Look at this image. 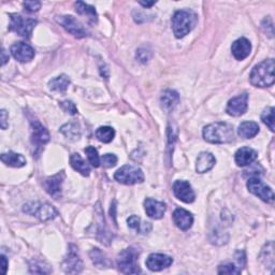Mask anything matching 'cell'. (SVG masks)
<instances>
[{"mask_svg":"<svg viewBox=\"0 0 275 275\" xmlns=\"http://www.w3.org/2000/svg\"><path fill=\"white\" fill-rule=\"evenodd\" d=\"M203 138L205 141L214 144L229 143L233 141V127L228 123H214L203 129Z\"/></svg>","mask_w":275,"mask_h":275,"instance_id":"6da1fadb","label":"cell"},{"mask_svg":"<svg viewBox=\"0 0 275 275\" xmlns=\"http://www.w3.org/2000/svg\"><path fill=\"white\" fill-rule=\"evenodd\" d=\"M274 59H267L255 66L251 72V83L256 87H268L275 81Z\"/></svg>","mask_w":275,"mask_h":275,"instance_id":"7a4b0ae2","label":"cell"},{"mask_svg":"<svg viewBox=\"0 0 275 275\" xmlns=\"http://www.w3.org/2000/svg\"><path fill=\"white\" fill-rule=\"evenodd\" d=\"M198 22L197 14L192 10L176 11L172 17V29L176 38H183L191 33Z\"/></svg>","mask_w":275,"mask_h":275,"instance_id":"3957f363","label":"cell"},{"mask_svg":"<svg viewBox=\"0 0 275 275\" xmlns=\"http://www.w3.org/2000/svg\"><path fill=\"white\" fill-rule=\"evenodd\" d=\"M138 252L135 249H126L117 256V267L121 273L139 274L141 270L138 265Z\"/></svg>","mask_w":275,"mask_h":275,"instance_id":"277c9868","label":"cell"},{"mask_svg":"<svg viewBox=\"0 0 275 275\" xmlns=\"http://www.w3.org/2000/svg\"><path fill=\"white\" fill-rule=\"evenodd\" d=\"M23 211L32 216L39 218L42 222L51 221L53 218L57 216V211L55 210L54 206L49 203L42 202H29L24 205Z\"/></svg>","mask_w":275,"mask_h":275,"instance_id":"5b68a950","label":"cell"},{"mask_svg":"<svg viewBox=\"0 0 275 275\" xmlns=\"http://www.w3.org/2000/svg\"><path fill=\"white\" fill-rule=\"evenodd\" d=\"M117 182L125 185H134L144 181V174L142 170L136 166L126 165L118 169L114 174Z\"/></svg>","mask_w":275,"mask_h":275,"instance_id":"8992f818","label":"cell"},{"mask_svg":"<svg viewBox=\"0 0 275 275\" xmlns=\"http://www.w3.org/2000/svg\"><path fill=\"white\" fill-rule=\"evenodd\" d=\"M37 25V21L30 17H24L20 14H10V25L9 29L24 38L30 37L33 29Z\"/></svg>","mask_w":275,"mask_h":275,"instance_id":"52a82bcc","label":"cell"},{"mask_svg":"<svg viewBox=\"0 0 275 275\" xmlns=\"http://www.w3.org/2000/svg\"><path fill=\"white\" fill-rule=\"evenodd\" d=\"M248 188L252 194L257 196L258 198L261 199V200L265 202H272L274 200V193L271 189V187L262 183V181H260L257 176L251 177L249 179Z\"/></svg>","mask_w":275,"mask_h":275,"instance_id":"ba28073f","label":"cell"},{"mask_svg":"<svg viewBox=\"0 0 275 275\" xmlns=\"http://www.w3.org/2000/svg\"><path fill=\"white\" fill-rule=\"evenodd\" d=\"M57 22L67 30L69 34L74 36L75 38H84L87 36V32L83 25L77 20V18L71 16V15H63L57 16Z\"/></svg>","mask_w":275,"mask_h":275,"instance_id":"9c48e42d","label":"cell"},{"mask_svg":"<svg viewBox=\"0 0 275 275\" xmlns=\"http://www.w3.org/2000/svg\"><path fill=\"white\" fill-rule=\"evenodd\" d=\"M64 269L67 273L70 274H77L80 273L83 269V263L79 256L78 249L74 245L69 246V251L67 254V257L65 258L64 261Z\"/></svg>","mask_w":275,"mask_h":275,"instance_id":"30bf717a","label":"cell"},{"mask_svg":"<svg viewBox=\"0 0 275 275\" xmlns=\"http://www.w3.org/2000/svg\"><path fill=\"white\" fill-rule=\"evenodd\" d=\"M248 103H249V95L242 94L229 100L227 104L226 112L231 116H241L248 110Z\"/></svg>","mask_w":275,"mask_h":275,"instance_id":"8fae6325","label":"cell"},{"mask_svg":"<svg viewBox=\"0 0 275 275\" xmlns=\"http://www.w3.org/2000/svg\"><path fill=\"white\" fill-rule=\"evenodd\" d=\"M11 54L20 63H28L35 57V50L24 42H17L11 46Z\"/></svg>","mask_w":275,"mask_h":275,"instance_id":"7c38bea8","label":"cell"},{"mask_svg":"<svg viewBox=\"0 0 275 275\" xmlns=\"http://www.w3.org/2000/svg\"><path fill=\"white\" fill-rule=\"evenodd\" d=\"M173 193L177 199L185 203L194 202L196 198L191 184L186 181H175L173 184Z\"/></svg>","mask_w":275,"mask_h":275,"instance_id":"4fadbf2b","label":"cell"},{"mask_svg":"<svg viewBox=\"0 0 275 275\" xmlns=\"http://www.w3.org/2000/svg\"><path fill=\"white\" fill-rule=\"evenodd\" d=\"M173 259L165 254H150L146 259V267L150 271H161L172 264Z\"/></svg>","mask_w":275,"mask_h":275,"instance_id":"5bb4252c","label":"cell"},{"mask_svg":"<svg viewBox=\"0 0 275 275\" xmlns=\"http://www.w3.org/2000/svg\"><path fill=\"white\" fill-rule=\"evenodd\" d=\"M32 142L36 147H40L50 141V135L47 130L40 124V121L32 120Z\"/></svg>","mask_w":275,"mask_h":275,"instance_id":"9a60e30c","label":"cell"},{"mask_svg":"<svg viewBox=\"0 0 275 275\" xmlns=\"http://www.w3.org/2000/svg\"><path fill=\"white\" fill-rule=\"evenodd\" d=\"M64 179H65L64 171L55 174L51 177H47L43 182L45 191L55 199H58L62 195V185H63Z\"/></svg>","mask_w":275,"mask_h":275,"instance_id":"2e32d148","label":"cell"},{"mask_svg":"<svg viewBox=\"0 0 275 275\" xmlns=\"http://www.w3.org/2000/svg\"><path fill=\"white\" fill-rule=\"evenodd\" d=\"M231 51L236 59L243 60L250 56L252 51V44L248 39H245V38H240V39L232 43Z\"/></svg>","mask_w":275,"mask_h":275,"instance_id":"e0dca14e","label":"cell"},{"mask_svg":"<svg viewBox=\"0 0 275 275\" xmlns=\"http://www.w3.org/2000/svg\"><path fill=\"white\" fill-rule=\"evenodd\" d=\"M173 222L177 228L186 231L193 226L194 217L192 213H189L184 208H176L173 213Z\"/></svg>","mask_w":275,"mask_h":275,"instance_id":"ac0fdd59","label":"cell"},{"mask_svg":"<svg viewBox=\"0 0 275 275\" xmlns=\"http://www.w3.org/2000/svg\"><path fill=\"white\" fill-rule=\"evenodd\" d=\"M144 207L146 214L150 218H154V220H159L166 212V204L164 202L154 200L151 198H147L144 201Z\"/></svg>","mask_w":275,"mask_h":275,"instance_id":"d6986e66","label":"cell"},{"mask_svg":"<svg viewBox=\"0 0 275 275\" xmlns=\"http://www.w3.org/2000/svg\"><path fill=\"white\" fill-rule=\"evenodd\" d=\"M235 163L239 167L249 166L257 158V151L251 147H242L235 153Z\"/></svg>","mask_w":275,"mask_h":275,"instance_id":"ffe728a7","label":"cell"},{"mask_svg":"<svg viewBox=\"0 0 275 275\" xmlns=\"http://www.w3.org/2000/svg\"><path fill=\"white\" fill-rule=\"evenodd\" d=\"M216 163L215 157L211 153H206L203 151L197 158V164H196V170L198 173H205L214 167Z\"/></svg>","mask_w":275,"mask_h":275,"instance_id":"44dd1931","label":"cell"},{"mask_svg":"<svg viewBox=\"0 0 275 275\" xmlns=\"http://www.w3.org/2000/svg\"><path fill=\"white\" fill-rule=\"evenodd\" d=\"M178 101H179L178 94L171 89L165 90L164 94L161 95V98H160L161 106H163V108L167 111L174 109L177 106Z\"/></svg>","mask_w":275,"mask_h":275,"instance_id":"7402d4cb","label":"cell"},{"mask_svg":"<svg viewBox=\"0 0 275 275\" xmlns=\"http://www.w3.org/2000/svg\"><path fill=\"white\" fill-rule=\"evenodd\" d=\"M259 132V126L255 121H244L239 126L238 134L243 139H252L257 136Z\"/></svg>","mask_w":275,"mask_h":275,"instance_id":"603a6c76","label":"cell"},{"mask_svg":"<svg viewBox=\"0 0 275 275\" xmlns=\"http://www.w3.org/2000/svg\"><path fill=\"white\" fill-rule=\"evenodd\" d=\"M2 161L9 167L14 168H21L26 165V159L23 155L13 153V151H9V153H4L2 155Z\"/></svg>","mask_w":275,"mask_h":275,"instance_id":"cb8c5ba5","label":"cell"},{"mask_svg":"<svg viewBox=\"0 0 275 275\" xmlns=\"http://www.w3.org/2000/svg\"><path fill=\"white\" fill-rule=\"evenodd\" d=\"M59 131L70 141H77L81 137V127L78 123L75 121H71L68 123V124L64 125L59 129Z\"/></svg>","mask_w":275,"mask_h":275,"instance_id":"d4e9b609","label":"cell"},{"mask_svg":"<svg viewBox=\"0 0 275 275\" xmlns=\"http://www.w3.org/2000/svg\"><path fill=\"white\" fill-rule=\"evenodd\" d=\"M70 164L75 171L80 172L84 176H88L90 173V168L85 163L84 159L80 156V154L74 153L70 156Z\"/></svg>","mask_w":275,"mask_h":275,"instance_id":"484cf974","label":"cell"},{"mask_svg":"<svg viewBox=\"0 0 275 275\" xmlns=\"http://www.w3.org/2000/svg\"><path fill=\"white\" fill-rule=\"evenodd\" d=\"M75 9H77V12L81 15H85L88 17V20L91 22V23H96L97 20H98V16H97V12L96 10H95V8L85 4L83 2H78L75 3Z\"/></svg>","mask_w":275,"mask_h":275,"instance_id":"4316f807","label":"cell"},{"mask_svg":"<svg viewBox=\"0 0 275 275\" xmlns=\"http://www.w3.org/2000/svg\"><path fill=\"white\" fill-rule=\"evenodd\" d=\"M89 257L95 265L98 268H108L111 265L109 259L107 258L106 254L101 252L99 249H94L89 253Z\"/></svg>","mask_w":275,"mask_h":275,"instance_id":"83f0119b","label":"cell"},{"mask_svg":"<svg viewBox=\"0 0 275 275\" xmlns=\"http://www.w3.org/2000/svg\"><path fill=\"white\" fill-rule=\"evenodd\" d=\"M69 84H70L69 78L67 77V75L63 74V75H59V77H57V78L51 80L49 83V87L51 90L64 93V91L67 90Z\"/></svg>","mask_w":275,"mask_h":275,"instance_id":"f1b7e54d","label":"cell"},{"mask_svg":"<svg viewBox=\"0 0 275 275\" xmlns=\"http://www.w3.org/2000/svg\"><path fill=\"white\" fill-rule=\"evenodd\" d=\"M128 226L130 227L131 229H135L136 231H138L140 233H147L151 229V225L149 223L141 224L140 217H138L136 215H132L131 217L128 218Z\"/></svg>","mask_w":275,"mask_h":275,"instance_id":"f546056e","label":"cell"},{"mask_svg":"<svg viewBox=\"0 0 275 275\" xmlns=\"http://www.w3.org/2000/svg\"><path fill=\"white\" fill-rule=\"evenodd\" d=\"M96 136L99 141L103 142V143H110V142L114 139L115 131L112 127L109 126H103L97 129Z\"/></svg>","mask_w":275,"mask_h":275,"instance_id":"4dcf8cb0","label":"cell"},{"mask_svg":"<svg viewBox=\"0 0 275 275\" xmlns=\"http://www.w3.org/2000/svg\"><path fill=\"white\" fill-rule=\"evenodd\" d=\"M261 119L267 125L271 131H274V108L270 107L264 109L261 114Z\"/></svg>","mask_w":275,"mask_h":275,"instance_id":"1f68e13d","label":"cell"},{"mask_svg":"<svg viewBox=\"0 0 275 275\" xmlns=\"http://www.w3.org/2000/svg\"><path fill=\"white\" fill-rule=\"evenodd\" d=\"M85 153L87 154L88 160L93 167L98 168L100 166L101 161H100V157L98 155V150L96 148H95L94 146H88V147L85 148Z\"/></svg>","mask_w":275,"mask_h":275,"instance_id":"d6a6232c","label":"cell"},{"mask_svg":"<svg viewBox=\"0 0 275 275\" xmlns=\"http://www.w3.org/2000/svg\"><path fill=\"white\" fill-rule=\"evenodd\" d=\"M218 273L220 274H240L241 269L239 267H235L232 263H227L224 265H221L218 268Z\"/></svg>","mask_w":275,"mask_h":275,"instance_id":"836d02e7","label":"cell"},{"mask_svg":"<svg viewBox=\"0 0 275 275\" xmlns=\"http://www.w3.org/2000/svg\"><path fill=\"white\" fill-rule=\"evenodd\" d=\"M101 163L106 168H112L116 165L117 157L114 154H106L102 156Z\"/></svg>","mask_w":275,"mask_h":275,"instance_id":"e575fe53","label":"cell"},{"mask_svg":"<svg viewBox=\"0 0 275 275\" xmlns=\"http://www.w3.org/2000/svg\"><path fill=\"white\" fill-rule=\"evenodd\" d=\"M60 107L63 108V110L66 112V113H69V114L71 115H74L78 113V109L77 107H75V104L72 102V101H63L60 103Z\"/></svg>","mask_w":275,"mask_h":275,"instance_id":"d590c367","label":"cell"},{"mask_svg":"<svg viewBox=\"0 0 275 275\" xmlns=\"http://www.w3.org/2000/svg\"><path fill=\"white\" fill-rule=\"evenodd\" d=\"M23 6L25 8V10L27 11L37 12L41 8V3L40 2H25Z\"/></svg>","mask_w":275,"mask_h":275,"instance_id":"8d00e7d4","label":"cell"},{"mask_svg":"<svg viewBox=\"0 0 275 275\" xmlns=\"http://www.w3.org/2000/svg\"><path fill=\"white\" fill-rule=\"evenodd\" d=\"M2 127L3 129L7 128V111L2 110Z\"/></svg>","mask_w":275,"mask_h":275,"instance_id":"74e56055","label":"cell"},{"mask_svg":"<svg viewBox=\"0 0 275 275\" xmlns=\"http://www.w3.org/2000/svg\"><path fill=\"white\" fill-rule=\"evenodd\" d=\"M2 261H3V273L6 274L7 273V269H8V262L5 256H2Z\"/></svg>","mask_w":275,"mask_h":275,"instance_id":"f35d334b","label":"cell"},{"mask_svg":"<svg viewBox=\"0 0 275 275\" xmlns=\"http://www.w3.org/2000/svg\"><path fill=\"white\" fill-rule=\"evenodd\" d=\"M140 5H141V6H143L144 8H150L151 6H154V5H155V2H146V3H144V2H140Z\"/></svg>","mask_w":275,"mask_h":275,"instance_id":"ab89813d","label":"cell"},{"mask_svg":"<svg viewBox=\"0 0 275 275\" xmlns=\"http://www.w3.org/2000/svg\"><path fill=\"white\" fill-rule=\"evenodd\" d=\"M9 60V57H7V55H6V51L3 50V66Z\"/></svg>","mask_w":275,"mask_h":275,"instance_id":"60d3db41","label":"cell"}]
</instances>
